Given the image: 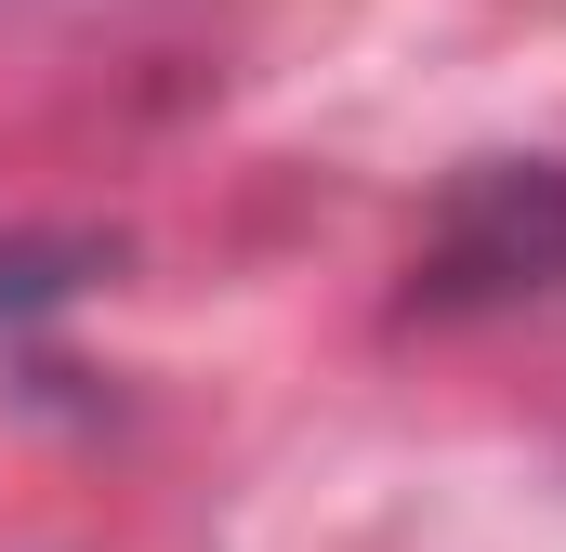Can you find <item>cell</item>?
Here are the masks:
<instances>
[{"mask_svg":"<svg viewBox=\"0 0 566 552\" xmlns=\"http://www.w3.org/2000/svg\"><path fill=\"white\" fill-rule=\"evenodd\" d=\"M422 316H461V302H527V289H554L566 276V171L554 158H527V171H474L461 198H448V224L422 237Z\"/></svg>","mask_w":566,"mask_h":552,"instance_id":"cell-1","label":"cell"},{"mask_svg":"<svg viewBox=\"0 0 566 552\" xmlns=\"http://www.w3.org/2000/svg\"><path fill=\"white\" fill-rule=\"evenodd\" d=\"M106 264H119L106 237H0V316H40V302L93 289Z\"/></svg>","mask_w":566,"mask_h":552,"instance_id":"cell-2","label":"cell"}]
</instances>
